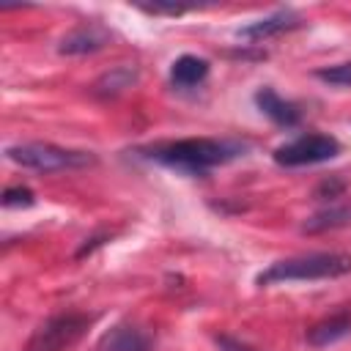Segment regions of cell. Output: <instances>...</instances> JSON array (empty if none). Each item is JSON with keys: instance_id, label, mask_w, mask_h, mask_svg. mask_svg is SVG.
<instances>
[{"instance_id": "obj_1", "label": "cell", "mask_w": 351, "mask_h": 351, "mask_svg": "<svg viewBox=\"0 0 351 351\" xmlns=\"http://www.w3.org/2000/svg\"><path fill=\"white\" fill-rule=\"evenodd\" d=\"M140 156L173 167L186 176H203L211 167L228 165L244 154V145L236 140H214V137H184V140H165L137 148Z\"/></svg>"}, {"instance_id": "obj_2", "label": "cell", "mask_w": 351, "mask_h": 351, "mask_svg": "<svg viewBox=\"0 0 351 351\" xmlns=\"http://www.w3.org/2000/svg\"><path fill=\"white\" fill-rule=\"evenodd\" d=\"M351 271V255L346 252H304L293 258H282L269 263L258 271L255 285H282V282H315V280H335Z\"/></svg>"}, {"instance_id": "obj_3", "label": "cell", "mask_w": 351, "mask_h": 351, "mask_svg": "<svg viewBox=\"0 0 351 351\" xmlns=\"http://www.w3.org/2000/svg\"><path fill=\"white\" fill-rule=\"evenodd\" d=\"M5 159L38 170V173H60V170H80L96 162L90 151H77V148H63L55 143H14L5 148Z\"/></svg>"}, {"instance_id": "obj_4", "label": "cell", "mask_w": 351, "mask_h": 351, "mask_svg": "<svg viewBox=\"0 0 351 351\" xmlns=\"http://www.w3.org/2000/svg\"><path fill=\"white\" fill-rule=\"evenodd\" d=\"M340 156V140L332 134H299L282 145L274 148L271 159L280 167H307V165H321Z\"/></svg>"}, {"instance_id": "obj_5", "label": "cell", "mask_w": 351, "mask_h": 351, "mask_svg": "<svg viewBox=\"0 0 351 351\" xmlns=\"http://www.w3.org/2000/svg\"><path fill=\"white\" fill-rule=\"evenodd\" d=\"M90 318L85 315H77V313H66V315H55L49 318L38 332H36V340L30 346V351H60L63 346H71L82 329L88 326Z\"/></svg>"}, {"instance_id": "obj_6", "label": "cell", "mask_w": 351, "mask_h": 351, "mask_svg": "<svg viewBox=\"0 0 351 351\" xmlns=\"http://www.w3.org/2000/svg\"><path fill=\"white\" fill-rule=\"evenodd\" d=\"M96 351H154V337L132 321H118L99 335Z\"/></svg>"}, {"instance_id": "obj_7", "label": "cell", "mask_w": 351, "mask_h": 351, "mask_svg": "<svg viewBox=\"0 0 351 351\" xmlns=\"http://www.w3.org/2000/svg\"><path fill=\"white\" fill-rule=\"evenodd\" d=\"M110 41V33L101 27V25H80L74 30H69L60 44H58V52L60 55H93L99 49H104Z\"/></svg>"}, {"instance_id": "obj_8", "label": "cell", "mask_w": 351, "mask_h": 351, "mask_svg": "<svg viewBox=\"0 0 351 351\" xmlns=\"http://www.w3.org/2000/svg\"><path fill=\"white\" fill-rule=\"evenodd\" d=\"M255 104H258V110L271 121V123H277V126H282V129H293L299 121H302V110L293 104V101H288V99H282L274 88H261L258 93H255Z\"/></svg>"}, {"instance_id": "obj_9", "label": "cell", "mask_w": 351, "mask_h": 351, "mask_svg": "<svg viewBox=\"0 0 351 351\" xmlns=\"http://www.w3.org/2000/svg\"><path fill=\"white\" fill-rule=\"evenodd\" d=\"M299 14L293 11H274L263 19H255L244 27H239V38H247V41H263V38H271V36H280V33H288L293 27H299Z\"/></svg>"}, {"instance_id": "obj_10", "label": "cell", "mask_w": 351, "mask_h": 351, "mask_svg": "<svg viewBox=\"0 0 351 351\" xmlns=\"http://www.w3.org/2000/svg\"><path fill=\"white\" fill-rule=\"evenodd\" d=\"M348 335H351V313H335L307 329V343L313 348H326V346L340 343Z\"/></svg>"}, {"instance_id": "obj_11", "label": "cell", "mask_w": 351, "mask_h": 351, "mask_svg": "<svg viewBox=\"0 0 351 351\" xmlns=\"http://www.w3.org/2000/svg\"><path fill=\"white\" fill-rule=\"evenodd\" d=\"M208 60L197 55H181L170 66V82L176 88H197L208 77Z\"/></svg>"}, {"instance_id": "obj_12", "label": "cell", "mask_w": 351, "mask_h": 351, "mask_svg": "<svg viewBox=\"0 0 351 351\" xmlns=\"http://www.w3.org/2000/svg\"><path fill=\"white\" fill-rule=\"evenodd\" d=\"M134 82H137V71H134L132 66H115V69L104 71V74L93 82L90 93L99 96V99H112V96L123 93L126 88H132Z\"/></svg>"}, {"instance_id": "obj_13", "label": "cell", "mask_w": 351, "mask_h": 351, "mask_svg": "<svg viewBox=\"0 0 351 351\" xmlns=\"http://www.w3.org/2000/svg\"><path fill=\"white\" fill-rule=\"evenodd\" d=\"M351 222V208L348 206H332V208H324L318 214H313L302 230L304 233H318V230H332V228H340V225H348Z\"/></svg>"}, {"instance_id": "obj_14", "label": "cell", "mask_w": 351, "mask_h": 351, "mask_svg": "<svg viewBox=\"0 0 351 351\" xmlns=\"http://www.w3.org/2000/svg\"><path fill=\"white\" fill-rule=\"evenodd\" d=\"M315 77L321 82H326V85H335V88H351V58L340 60V63H332V66L315 69Z\"/></svg>"}, {"instance_id": "obj_15", "label": "cell", "mask_w": 351, "mask_h": 351, "mask_svg": "<svg viewBox=\"0 0 351 351\" xmlns=\"http://www.w3.org/2000/svg\"><path fill=\"white\" fill-rule=\"evenodd\" d=\"M33 203H36V195L27 186H8L3 192V206L5 208H27Z\"/></svg>"}, {"instance_id": "obj_16", "label": "cell", "mask_w": 351, "mask_h": 351, "mask_svg": "<svg viewBox=\"0 0 351 351\" xmlns=\"http://www.w3.org/2000/svg\"><path fill=\"white\" fill-rule=\"evenodd\" d=\"M343 189H346V181H340V178H326L321 186H318V197H329V200H335V197H340L343 195Z\"/></svg>"}, {"instance_id": "obj_17", "label": "cell", "mask_w": 351, "mask_h": 351, "mask_svg": "<svg viewBox=\"0 0 351 351\" xmlns=\"http://www.w3.org/2000/svg\"><path fill=\"white\" fill-rule=\"evenodd\" d=\"M217 343H219V346H222L225 351H250V348H244V346H239V343H230L228 337H219Z\"/></svg>"}]
</instances>
